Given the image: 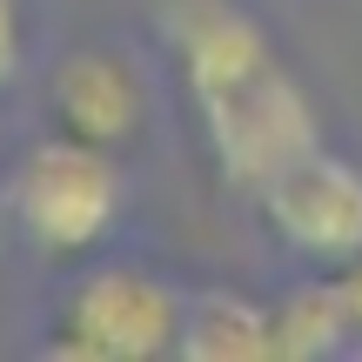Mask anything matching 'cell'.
<instances>
[{
  "label": "cell",
  "mask_w": 362,
  "mask_h": 362,
  "mask_svg": "<svg viewBox=\"0 0 362 362\" xmlns=\"http://www.w3.org/2000/svg\"><path fill=\"white\" fill-rule=\"evenodd\" d=\"M121 208H128L121 155L74 141L61 128L47 141H34L7 175V221L21 235V248H34L40 262H88L115 235Z\"/></svg>",
  "instance_id": "cell-1"
},
{
  "label": "cell",
  "mask_w": 362,
  "mask_h": 362,
  "mask_svg": "<svg viewBox=\"0 0 362 362\" xmlns=\"http://www.w3.org/2000/svg\"><path fill=\"white\" fill-rule=\"evenodd\" d=\"M181 302L161 275L134 269V262H94L67 282L54 302V342L47 349L74 362H148L168 356L181 336Z\"/></svg>",
  "instance_id": "cell-2"
},
{
  "label": "cell",
  "mask_w": 362,
  "mask_h": 362,
  "mask_svg": "<svg viewBox=\"0 0 362 362\" xmlns=\"http://www.w3.org/2000/svg\"><path fill=\"white\" fill-rule=\"evenodd\" d=\"M194 115H202V134L215 148V168L242 194H262L282 168H296L309 148H322V115L282 61L242 81L235 94L194 107Z\"/></svg>",
  "instance_id": "cell-3"
},
{
  "label": "cell",
  "mask_w": 362,
  "mask_h": 362,
  "mask_svg": "<svg viewBox=\"0 0 362 362\" xmlns=\"http://www.w3.org/2000/svg\"><path fill=\"white\" fill-rule=\"evenodd\" d=\"M262 221L275 228V242L296 248L302 262L336 275L342 262L362 255V168L336 148H309L296 168H282L269 188L255 194Z\"/></svg>",
  "instance_id": "cell-4"
},
{
  "label": "cell",
  "mask_w": 362,
  "mask_h": 362,
  "mask_svg": "<svg viewBox=\"0 0 362 362\" xmlns=\"http://www.w3.org/2000/svg\"><path fill=\"white\" fill-rule=\"evenodd\" d=\"M161 34L175 47L181 88L194 107L221 101L262 67H275V40L262 34V21L242 0H161Z\"/></svg>",
  "instance_id": "cell-5"
},
{
  "label": "cell",
  "mask_w": 362,
  "mask_h": 362,
  "mask_svg": "<svg viewBox=\"0 0 362 362\" xmlns=\"http://www.w3.org/2000/svg\"><path fill=\"white\" fill-rule=\"evenodd\" d=\"M47 107H54V128L74 134V141L94 148H128L148 121V88L121 54L107 47H74L67 61H54L47 74Z\"/></svg>",
  "instance_id": "cell-6"
},
{
  "label": "cell",
  "mask_w": 362,
  "mask_h": 362,
  "mask_svg": "<svg viewBox=\"0 0 362 362\" xmlns=\"http://www.w3.org/2000/svg\"><path fill=\"white\" fill-rule=\"evenodd\" d=\"M175 356L188 362H262L275 356V309L242 288H202L181 302Z\"/></svg>",
  "instance_id": "cell-7"
},
{
  "label": "cell",
  "mask_w": 362,
  "mask_h": 362,
  "mask_svg": "<svg viewBox=\"0 0 362 362\" xmlns=\"http://www.w3.org/2000/svg\"><path fill=\"white\" fill-rule=\"evenodd\" d=\"M269 309H275V356H288V362H309V356H329V349H342V342H356L336 275H329V282L288 288V296L269 302Z\"/></svg>",
  "instance_id": "cell-8"
},
{
  "label": "cell",
  "mask_w": 362,
  "mask_h": 362,
  "mask_svg": "<svg viewBox=\"0 0 362 362\" xmlns=\"http://www.w3.org/2000/svg\"><path fill=\"white\" fill-rule=\"evenodd\" d=\"M21 74V0H0V88Z\"/></svg>",
  "instance_id": "cell-9"
},
{
  "label": "cell",
  "mask_w": 362,
  "mask_h": 362,
  "mask_svg": "<svg viewBox=\"0 0 362 362\" xmlns=\"http://www.w3.org/2000/svg\"><path fill=\"white\" fill-rule=\"evenodd\" d=\"M336 288H342V309H349V329H356V342H362V255L336 269Z\"/></svg>",
  "instance_id": "cell-10"
}]
</instances>
